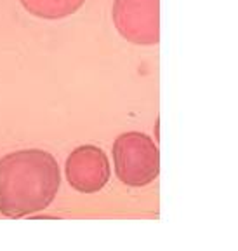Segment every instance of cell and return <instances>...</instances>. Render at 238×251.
Instances as JSON below:
<instances>
[{
	"label": "cell",
	"mask_w": 238,
	"mask_h": 251,
	"mask_svg": "<svg viewBox=\"0 0 238 251\" xmlns=\"http://www.w3.org/2000/svg\"><path fill=\"white\" fill-rule=\"evenodd\" d=\"M65 169L70 187L80 194H96L103 190L111 175L108 155L96 145L75 149L68 155Z\"/></svg>",
	"instance_id": "obj_4"
},
{
	"label": "cell",
	"mask_w": 238,
	"mask_h": 251,
	"mask_svg": "<svg viewBox=\"0 0 238 251\" xmlns=\"http://www.w3.org/2000/svg\"><path fill=\"white\" fill-rule=\"evenodd\" d=\"M113 162L118 180L127 187H146L160 173L158 147L139 131H127L115 140Z\"/></svg>",
	"instance_id": "obj_2"
},
{
	"label": "cell",
	"mask_w": 238,
	"mask_h": 251,
	"mask_svg": "<svg viewBox=\"0 0 238 251\" xmlns=\"http://www.w3.org/2000/svg\"><path fill=\"white\" fill-rule=\"evenodd\" d=\"M84 2L86 0H21L28 12L45 20H59L73 14L82 7Z\"/></svg>",
	"instance_id": "obj_5"
},
{
	"label": "cell",
	"mask_w": 238,
	"mask_h": 251,
	"mask_svg": "<svg viewBox=\"0 0 238 251\" xmlns=\"http://www.w3.org/2000/svg\"><path fill=\"white\" fill-rule=\"evenodd\" d=\"M160 0H115L113 21L129 42L151 46L160 39Z\"/></svg>",
	"instance_id": "obj_3"
},
{
	"label": "cell",
	"mask_w": 238,
	"mask_h": 251,
	"mask_svg": "<svg viewBox=\"0 0 238 251\" xmlns=\"http://www.w3.org/2000/svg\"><path fill=\"white\" fill-rule=\"evenodd\" d=\"M61 185L52 153L40 149L11 152L0 159V213L23 218L49 208Z\"/></svg>",
	"instance_id": "obj_1"
}]
</instances>
